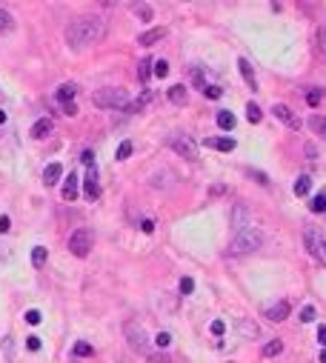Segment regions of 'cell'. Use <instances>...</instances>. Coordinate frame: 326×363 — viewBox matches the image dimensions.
I'll list each match as a JSON object with an SVG mask.
<instances>
[{"label": "cell", "instance_id": "cell-1", "mask_svg": "<svg viewBox=\"0 0 326 363\" xmlns=\"http://www.w3.org/2000/svg\"><path fill=\"white\" fill-rule=\"evenodd\" d=\"M106 37V20L97 15H83V17H74L69 26H66V43L72 46L74 51L86 49L92 43H101Z\"/></svg>", "mask_w": 326, "mask_h": 363}, {"label": "cell", "instance_id": "cell-2", "mask_svg": "<svg viewBox=\"0 0 326 363\" xmlns=\"http://www.w3.org/2000/svg\"><path fill=\"white\" fill-rule=\"evenodd\" d=\"M263 232L258 229V226H246V229H240V232H235L232 243H229V249H226V254L229 257H240V254H252L258 252V249L263 246Z\"/></svg>", "mask_w": 326, "mask_h": 363}, {"label": "cell", "instance_id": "cell-3", "mask_svg": "<svg viewBox=\"0 0 326 363\" xmlns=\"http://www.w3.org/2000/svg\"><path fill=\"white\" fill-rule=\"evenodd\" d=\"M92 103L97 109H126L129 106V95H126V89L103 86L92 95Z\"/></svg>", "mask_w": 326, "mask_h": 363}, {"label": "cell", "instance_id": "cell-4", "mask_svg": "<svg viewBox=\"0 0 326 363\" xmlns=\"http://www.w3.org/2000/svg\"><path fill=\"white\" fill-rule=\"evenodd\" d=\"M304 243H306V249H309L312 257L326 266V232H323V229H315V226L306 229V232H304Z\"/></svg>", "mask_w": 326, "mask_h": 363}, {"label": "cell", "instance_id": "cell-5", "mask_svg": "<svg viewBox=\"0 0 326 363\" xmlns=\"http://www.w3.org/2000/svg\"><path fill=\"white\" fill-rule=\"evenodd\" d=\"M92 232L89 229H74L72 238H69V252L74 254V257H86L89 249H92Z\"/></svg>", "mask_w": 326, "mask_h": 363}, {"label": "cell", "instance_id": "cell-6", "mask_svg": "<svg viewBox=\"0 0 326 363\" xmlns=\"http://www.w3.org/2000/svg\"><path fill=\"white\" fill-rule=\"evenodd\" d=\"M123 334H126V341H129V346L135 349V352H149V338H146V332H143L140 323L129 320V323L123 326Z\"/></svg>", "mask_w": 326, "mask_h": 363}, {"label": "cell", "instance_id": "cell-7", "mask_svg": "<svg viewBox=\"0 0 326 363\" xmlns=\"http://www.w3.org/2000/svg\"><path fill=\"white\" fill-rule=\"evenodd\" d=\"M169 146H172V149L181 154V158L197 160V143L189 138V135H172V138H169Z\"/></svg>", "mask_w": 326, "mask_h": 363}, {"label": "cell", "instance_id": "cell-8", "mask_svg": "<svg viewBox=\"0 0 326 363\" xmlns=\"http://www.w3.org/2000/svg\"><path fill=\"white\" fill-rule=\"evenodd\" d=\"M272 115H275L281 123H286L289 129H300V120H297V115L289 109V106H283V103H275V106H272Z\"/></svg>", "mask_w": 326, "mask_h": 363}, {"label": "cell", "instance_id": "cell-9", "mask_svg": "<svg viewBox=\"0 0 326 363\" xmlns=\"http://www.w3.org/2000/svg\"><path fill=\"white\" fill-rule=\"evenodd\" d=\"M83 192H86V197L89 200H94V197L101 195V183H97V169H89L86 172V177H83Z\"/></svg>", "mask_w": 326, "mask_h": 363}, {"label": "cell", "instance_id": "cell-10", "mask_svg": "<svg viewBox=\"0 0 326 363\" xmlns=\"http://www.w3.org/2000/svg\"><path fill=\"white\" fill-rule=\"evenodd\" d=\"M289 312H292L289 300H278L275 306H269V309H266V318H269V320H275V323H281V320L289 318Z\"/></svg>", "mask_w": 326, "mask_h": 363}, {"label": "cell", "instance_id": "cell-11", "mask_svg": "<svg viewBox=\"0 0 326 363\" xmlns=\"http://www.w3.org/2000/svg\"><path fill=\"white\" fill-rule=\"evenodd\" d=\"M246 226H249V209L243 203H238L232 209V229H235V232H240V229H246Z\"/></svg>", "mask_w": 326, "mask_h": 363}, {"label": "cell", "instance_id": "cell-12", "mask_svg": "<svg viewBox=\"0 0 326 363\" xmlns=\"http://www.w3.org/2000/svg\"><path fill=\"white\" fill-rule=\"evenodd\" d=\"M155 100V92L152 89H146L143 95L140 97H135V100H129V106H126V112H129V115H135V112H140V109H146V106H149V103Z\"/></svg>", "mask_w": 326, "mask_h": 363}, {"label": "cell", "instance_id": "cell-13", "mask_svg": "<svg viewBox=\"0 0 326 363\" xmlns=\"http://www.w3.org/2000/svg\"><path fill=\"white\" fill-rule=\"evenodd\" d=\"M52 129H55V123H52L49 117H40V120L32 126V138H35V140H43V138H49V135H52Z\"/></svg>", "mask_w": 326, "mask_h": 363}, {"label": "cell", "instance_id": "cell-14", "mask_svg": "<svg viewBox=\"0 0 326 363\" xmlns=\"http://www.w3.org/2000/svg\"><path fill=\"white\" fill-rule=\"evenodd\" d=\"M163 37H166V29H149V32H143V35L138 37V43L140 46H155V43H160V40H163Z\"/></svg>", "mask_w": 326, "mask_h": 363}, {"label": "cell", "instance_id": "cell-15", "mask_svg": "<svg viewBox=\"0 0 326 363\" xmlns=\"http://www.w3.org/2000/svg\"><path fill=\"white\" fill-rule=\"evenodd\" d=\"M203 146L217 149V152H232V149H235V140H232V138H209V140H203Z\"/></svg>", "mask_w": 326, "mask_h": 363}, {"label": "cell", "instance_id": "cell-16", "mask_svg": "<svg viewBox=\"0 0 326 363\" xmlns=\"http://www.w3.org/2000/svg\"><path fill=\"white\" fill-rule=\"evenodd\" d=\"M60 177H63V166H60V163H49L46 172H43V183H46V186H55Z\"/></svg>", "mask_w": 326, "mask_h": 363}, {"label": "cell", "instance_id": "cell-17", "mask_svg": "<svg viewBox=\"0 0 326 363\" xmlns=\"http://www.w3.org/2000/svg\"><path fill=\"white\" fill-rule=\"evenodd\" d=\"M74 95H78V86H74V83H63V86H58V92H55V97H58L60 103H72Z\"/></svg>", "mask_w": 326, "mask_h": 363}, {"label": "cell", "instance_id": "cell-18", "mask_svg": "<svg viewBox=\"0 0 326 363\" xmlns=\"http://www.w3.org/2000/svg\"><path fill=\"white\" fill-rule=\"evenodd\" d=\"M306 123H309V129L315 132L320 140H326V117H323V115H312Z\"/></svg>", "mask_w": 326, "mask_h": 363}, {"label": "cell", "instance_id": "cell-19", "mask_svg": "<svg viewBox=\"0 0 326 363\" xmlns=\"http://www.w3.org/2000/svg\"><path fill=\"white\" fill-rule=\"evenodd\" d=\"M238 66H240V74H243V80H246V83H249V89H258V80H255L252 63H249L246 58H240V60H238Z\"/></svg>", "mask_w": 326, "mask_h": 363}, {"label": "cell", "instance_id": "cell-20", "mask_svg": "<svg viewBox=\"0 0 326 363\" xmlns=\"http://www.w3.org/2000/svg\"><path fill=\"white\" fill-rule=\"evenodd\" d=\"M186 97H189L186 86H181V83H174V86H169V100H172V103L183 106V103H186Z\"/></svg>", "mask_w": 326, "mask_h": 363}, {"label": "cell", "instance_id": "cell-21", "mask_svg": "<svg viewBox=\"0 0 326 363\" xmlns=\"http://www.w3.org/2000/svg\"><path fill=\"white\" fill-rule=\"evenodd\" d=\"M78 197V174H69L63 183V200H74Z\"/></svg>", "mask_w": 326, "mask_h": 363}, {"label": "cell", "instance_id": "cell-22", "mask_svg": "<svg viewBox=\"0 0 326 363\" xmlns=\"http://www.w3.org/2000/svg\"><path fill=\"white\" fill-rule=\"evenodd\" d=\"M238 332L243 334V338H258V334H261V329H258V323H252V320H240L238 323Z\"/></svg>", "mask_w": 326, "mask_h": 363}, {"label": "cell", "instance_id": "cell-23", "mask_svg": "<svg viewBox=\"0 0 326 363\" xmlns=\"http://www.w3.org/2000/svg\"><path fill=\"white\" fill-rule=\"evenodd\" d=\"M309 189H312V177H309V174H304V177H297V180H295V195L297 197H306V195H309Z\"/></svg>", "mask_w": 326, "mask_h": 363}, {"label": "cell", "instance_id": "cell-24", "mask_svg": "<svg viewBox=\"0 0 326 363\" xmlns=\"http://www.w3.org/2000/svg\"><path fill=\"white\" fill-rule=\"evenodd\" d=\"M138 77H140V83H146V80L152 77V60L149 58H143L138 63Z\"/></svg>", "mask_w": 326, "mask_h": 363}, {"label": "cell", "instance_id": "cell-25", "mask_svg": "<svg viewBox=\"0 0 326 363\" xmlns=\"http://www.w3.org/2000/svg\"><path fill=\"white\" fill-rule=\"evenodd\" d=\"M283 352V343L278 341V338H272V341L263 346V357H275V355H281Z\"/></svg>", "mask_w": 326, "mask_h": 363}, {"label": "cell", "instance_id": "cell-26", "mask_svg": "<svg viewBox=\"0 0 326 363\" xmlns=\"http://www.w3.org/2000/svg\"><path fill=\"white\" fill-rule=\"evenodd\" d=\"M217 126H220V129H235V115L232 112H217Z\"/></svg>", "mask_w": 326, "mask_h": 363}, {"label": "cell", "instance_id": "cell-27", "mask_svg": "<svg viewBox=\"0 0 326 363\" xmlns=\"http://www.w3.org/2000/svg\"><path fill=\"white\" fill-rule=\"evenodd\" d=\"M246 117H249V123H261L263 120V112L258 103H246Z\"/></svg>", "mask_w": 326, "mask_h": 363}, {"label": "cell", "instance_id": "cell-28", "mask_svg": "<svg viewBox=\"0 0 326 363\" xmlns=\"http://www.w3.org/2000/svg\"><path fill=\"white\" fill-rule=\"evenodd\" d=\"M312 212H326V189H320L318 195L312 197V203H309Z\"/></svg>", "mask_w": 326, "mask_h": 363}, {"label": "cell", "instance_id": "cell-29", "mask_svg": "<svg viewBox=\"0 0 326 363\" xmlns=\"http://www.w3.org/2000/svg\"><path fill=\"white\" fill-rule=\"evenodd\" d=\"M46 257H49V252H46L43 246H35V249H32V263H35L37 269H40V266L46 263Z\"/></svg>", "mask_w": 326, "mask_h": 363}, {"label": "cell", "instance_id": "cell-30", "mask_svg": "<svg viewBox=\"0 0 326 363\" xmlns=\"http://www.w3.org/2000/svg\"><path fill=\"white\" fill-rule=\"evenodd\" d=\"M72 352H74V357H89V355L94 352V349H92V343H86V341H78V343H74V349H72Z\"/></svg>", "mask_w": 326, "mask_h": 363}, {"label": "cell", "instance_id": "cell-31", "mask_svg": "<svg viewBox=\"0 0 326 363\" xmlns=\"http://www.w3.org/2000/svg\"><path fill=\"white\" fill-rule=\"evenodd\" d=\"M132 12H135L138 17H143V20H152V6H149V3H135Z\"/></svg>", "mask_w": 326, "mask_h": 363}, {"label": "cell", "instance_id": "cell-32", "mask_svg": "<svg viewBox=\"0 0 326 363\" xmlns=\"http://www.w3.org/2000/svg\"><path fill=\"white\" fill-rule=\"evenodd\" d=\"M152 74L166 77V74H169V63H166V60H152Z\"/></svg>", "mask_w": 326, "mask_h": 363}, {"label": "cell", "instance_id": "cell-33", "mask_svg": "<svg viewBox=\"0 0 326 363\" xmlns=\"http://www.w3.org/2000/svg\"><path fill=\"white\" fill-rule=\"evenodd\" d=\"M132 149H135V146H132V140H123V143L117 146V160H126L132 154Z\"/></svg>", "mask_w": 326, "mask_h": 363}, {"label": "cell", "instance_id": "cell-34", "mask_svg": "<svg viewBox=\"0 0 326 363\" xmlns=\"http://www.w3.org/2000/svg\"><path fill=\"white\" fill-rule=\"evenodd\" d=\"M12 26H15V20H12V15L0 9V32H9V29H12Z\"/></svg>", "mask_w": 326, "mask_h": 363}, {"label": "cell", "instance_id": "cell-35", "mask_svg": "<svg viewBox=\"0 0 326 363\" xmlns=\"http://www.w3.org/2000/svg\"><path fill=\"white\" fill-rule=\"evenodd\" d=\"M315 306H304V309H300V323H312V320H315Z\"/></svg>", "mask_w": 326, "mask_h": 363}, {"label": "cell", "instance_id": "cell-36", "mask_svg": "<svg viewBox=\"0 0 326 363\" xmlns=\"http://www.w3.org/2000/svg\"><path fill=\"white\" fill-rule=\"evenodd\" d=\"M203 95L209 97V100H217V97L223 95V89L220 86H203Z\"/></svg>", "mask_w": 326, "mask_h": 363}, {"label": "cell", "instance_id": "cell-37", "mask_svg": "<svg viewBox=\"0 0 326 363\" xmlns=\"http://www.w3.org/2000/svg\"><path fill=\"white\" fill-rule=\"evenodd\" d=\"M195 292V280L192 277H181V295H192Z\"/></svg>", "mask_w": 326, "mask_h": 363}, {"label": "cell", "instance_id": "cell-38", "mask_svg": "<svg viewBox=\"0 0 326 363\" xmlns=\"http://www.w3.org/2000/svg\"><path fill=\"white\" fill-rule=\"evenodd\" d=\"M212 334H215V338H220V334H223L226 332V323H223V320H212Z\"/></svg>", "mask_w": 326, "mask_h": 363}, {"label": "cell", "instance_id": "cell-39", "mask_svg": "<svg viewBox=\"0 0 326 363\" xmlns=\"http://www.w3.org/2000/svg\"><path fill=\"white\" fill-rule=\"evenodd\" d=\"M155 343H158V346H160V349H166V346H169V343H172V334H169V332H160V334H158V338H155Z\"/></svg>", "mask_w": 326, "mask_h": 363}, {"label": "cell", "instance_id": "cell-40", "mask_svg": "<svg viewBox=\"0 0 326 363\" xmlns=\"http://www.w3.org/2000/svg\"><path fill=\"white\" fill-rule=\"evenodd\" d=\"M40 312H37V309H29V312H26V323H32V326H37V323H40Z\"/></svg>", "mask_w": 326, "mask_h": 363}, {"label": "cell", "instance_id": "cell-41", "mask_svg": "<svg viewBox=\"0 0 326 363\" xmlns=\"http://www.w3.org/2000/svg\"><path fill=\"white\" fill-rule=\"evenodd\" d=\"M306 103H309V106H318V103H320V92H315V89L306 92Z\"/></svg>", "mask_w": 326, "mask_h": 363}, {"label": "cell", "instance_id": "cell-42", "mask_svg": "<svg viewBox=\"0 0 326 363\" xmlns=\"http://www.w3.org/2000/svg\"><path fill=\"white\" fill-rule=\"evenodd\" d=\"M80 160H83V166H86V169H92V166H94V154L89 152V149H86L83 154H80Z\"/></svg>", "mask_w": 326, "mask_h": 363}, {"label": "cell", "instance_id": "cell-43", "mask_svg": "<svg viewBox=\"0 0 326 363\" xmlns=\"http://www.w3.org/2000/svg\"><path fill=\"white\" fill-rule=\"evenodd\" d=\"M192 80H195V86H200V92H203V72L197 69V66L192 69Z\"/></svg>", "mask_w": 326, "mask_h": 363}, {"label": "cell", "instance_id": "cell-44", "mask_svg": "<svg viewBox=\"0 0 326 363\" xmlns=\"http://www.w3.org/2000/svg\"><path fill=\"white\" fill-rule=\"evenodd\" d=\"M146 363H169V357L163 355V352H158V355H149V360Z\"/></svg>", "mask_w": 326, "mask_h": 363}, {"label": "cell", "instance_id": "cell-45", "mask_svg": "<svg viewBox=\"0 0 326 363\" xmlns=\"http://www.w3.org/2000/svg\"><path fill=\"white\" fill-rule=\"evenodd\" d=\"M249 174H252V177H258V183H263V186L269 183V177H266L263 172H258V169H249Z\"/></svg>", "mask_w": 326, "mask_h": 363}, {"label": "cell", "instance_id": "cell-46", "mask_svg": "<svg viewBox=\"0 0 326 363\" xmlns=\"http://www.w3.org/2000/svg\"><path fill=\"white\" fill-rule=\"evenodd\" d=\"M26 346H29L32 352H37V349H40V338H35V334H32V338H26Z\"/></svg>", "mask_w": 326, "mask_h": 363}, {"label": "cell", "instance_id": "cell-47", "mask_svg": "<svg viewBox=\"0 0 326 363\" xmlns=\"http://www.w3.org/2000/svg\"><path fill=\"white\" fill-rule=\"evenodd\" d=\"M63 115L74 117V115H78V106H74V103H63Z\"/></svg>", "mask_w": 326, "mask_h": 363}, {"label": "cell", "instance_id": "cell-48", "mask_svg": "<svg viewBox=\"0 0 326 363\" xmlns=\"http://www.w3.org/2000/svg\"><path fill=\"white\" fill-rule=\"evenodd\" d=\"M140 229H143L146 235H152L155 232V220H143V223H140Z\"/></svg>", "mask_w": 326, "mask_h": 363}, {"label": "cell", "instance_id": "cell-49", "mask_svg": "<svg viewBox=\"0 0 326 363\" xmlns=\"http://www.w3.org/2000/svg\"><path fill=\"white\" fill-rule=\"evenodd\" d=\"M9 229H12V220L3 215V218H0V232H9Z\"/></svg>", "mask_w": 326, "mask_h": 363}, {"label": "cell", "instance_id": "cell-50", "mask_svg": "<svg viewBox=\"0 0 326 363\" xmlns=\"http://www.w3.org/2000/svg\"><path fill=\"white\" fill-rule=\"evenodd\" d=\"M318 43H320V49H323V55H326V29L318 32Z\"/></svg>", "mask_w": 326, "mask_h": 363}, {"label": "cell", "instance_id": "cell-51", "mask_svg": "<svg viewBox=\"0 0 326 363\" xmlns=\"http://www.w3.org/2000/svg\"><path fill=\"white\" fill-rule=\"evenodd\" d=\"M318 341L320 346H326V326H318Z\"/></svg>", "mask_w": 326, "mask_h": 363}, {"label": "cell", "instance_id": "cell-52", "mask_svg": "<svg viewBox=\"0 0 326 363\" xmlns=\"http://www.w3.org/2000/svg\"><path fill=\"white\" fill-rule=\"evenodd\" d=\"M0 123H6V112L0 109Z\"/></svg>", "mask_w": 326, "mask_h": 363}, {"label": "cell", "instance_id": "cell-53", "mask_svg": "<svg viewBox=\"0 0 326 363\" xmlns=\"http://www.w3.org/2000/svg\"><path fill=\"white\" fill-rule=\"evenodd\" d=\"M320 363H326V349H323V352H320Z\"/></svg>", "mask_w": 326, "mask_h": 363}]
</instances>
